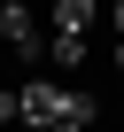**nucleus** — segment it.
<instances>
[{
    "mask_svg": "<svg viewBox=\"0 0 124 132\" xmlns=\"http://www.w3.org/2000/svg\"><path fill=\"white\" fill-rule=\"evenodd\" d=\"M0 8H8V0H0Z\"/></svg>",
    "mask_w": 124,
    "mask_h": 132,
    "instance_id": "nucleus-10",
    "label": "nucleus"
},
{
    "mask_svg": "<svg viewBox=\"0 0 124 132\" xmlns=\"http://www.w3.org/2000/svg\"><path fill=\"white\" fill-rule=\"evenodd\" d=\"M0 39H8L23 62H39V54H47V39H54V23H39L31 0H8V8H0Z\"/></svg>",
    "mask_w": 124,
    "mask_h": 132,
    "instance_id": "nucleus-1",
    "label": "nucleus"
},
{
    "mask_svg": "<svg viewBox=\"0 0 124 132\" xmlns=\"http://www.w3.org/2000/svg\"><path fill=\"white\" fill-rule=\"evenodd\" d=\"M47 62H62V78H70L78 62H85V31H54L47 39Z\"/></svg>",
    "mask_w": 124,
    "mask_h": 132,
    "instance_id": "nucleus-4",
    "label": "nucleus"
},
{
    "mask_svg": "<svg viewBox=\"0 0 124 132\" xmlns=\"http://www.w3.org/2000/svg\"><path fill=\"white\" fill-rule=\"evenodd\" d=\"M93 16H101V0H54V8H47L54 31H93Z\"/></svg>",
    "mask_w": 124,
    "mask_h": 132,
    "instance_id": "nucleus-3",
    "label": "nucleus"
},
{
    "mask_svg": "<svg viewBox=\"0 0 124 132\" xmlns=\"http://www.w3.org/2000/svg\"><path fill=\"white\" fill-rule=\"evenodd\" d=\"M62 117H70V124H93V117H101V101H93L85 86H62Z\"/></svg>",
    "mask_w": 124,
    "mask_h": 132,
    "instance_id": "nucleus-5",
    "label": "nucleus"
},
{
    "mask_svg": "<svg viewBox=\"0 0 124 132\" xmlns=\"http://www.w3.org/2000/svg\"><path fill=\"white\" fill-rule=\"evenodd\" d=\"M0 124H16V93H8V86H0Z\"/></svg>",
    "mask_w": 124,
    "mask_h": 132,
    "instance_id": "nucleus-6",
    "label": "nucleus"
},
{
    "mask_svg": "<svg viewBox=\"0 0 124 132\" xmlns=\"http://www.w3.org/2000/svg\"><path fill=\"white\" fill-rule=\"evenodd\" d=\"M109 62H116V70H124V39H116V54H109Z\"/></svg>",
    "mask_w": 124,
    "mask_h": 132,
    "instance_id": "nucleus-9",
    "label": "nucleus"
},
{
    "mask_svg": "<svg viewBox=\"0 0 124 132\" xmlns=\"http://www.w3.org/2000/svg\"><path fill=\"white\" fill-rule=\"evenodd\" d=\"M47 132H85V124H70V117H62V124H47Z\"/></svg>",
    "mask_w": 124,
    "mask_h": 132,
    "instance_id": "nucleus-7",
    "label": "nucleus"
},
{
    "mask_svg": "<svg viewBox=\"0 0 124 132\" xmlns=\"http://www.w3.org/2000/svg\"><path fill=\"white\" fill-rule=\"evenodd\" d=\"M16 124H62V86L54 78H31V86H16Z\"/></svg>",
    "mask_w": 124,
    "mask_h": 132,
    "instance_id": "nucleus-2",
    "label": "nucleus"
},
{
    "mask_svg": "<svg viewBox=\"0 0 124 132\" xmlns=\"http://www.w3.org/2000/svg\"><path fill=\"white\" fill-rule=\"evenodd\" d=\"M116 39H124V0H116Z\"/></svg>",
    "mask_w": 124,
    "mask_h": 132,
    "instance_id": "nucleus-8",
    "label": "nucleus"
}]
</instances>
